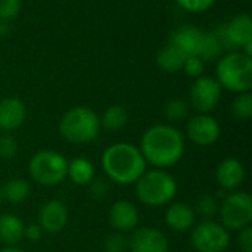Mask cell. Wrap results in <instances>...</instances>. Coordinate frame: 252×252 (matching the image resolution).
I'll list each match as a JSON object with an SVG mask.
<instances>
[{
    "instance_id": "cell-26",
    "label": "cell",
    "mask_w": 252,
    "mask_h": 252,
    "mask_svg": "<svg viewBox=\"0 0 252 252\" xmlns=\"http://www.w3.org/2000/svg\"><path fill=\"white\" fill-rule=\"evenodd\" d=\"M217 211H219V202L213 195L204 193L198 198L195 205V214H199L201 217L210 220L211 217L216 216Z\"/></svg>"
},
{
    "instance_id": "cell-12",
    "label": "cell",
    "mask_w": 252,
    "mask_h": 252,
    "mask_svg": "<svg viewBox=\"0 0 252 252\" xmlns=\"http://www.w3.org/2000/svg\"><path fill=\"white\" fill-rule=\"evenodd\" d=\"M221 134V127L219 121L210 114H198L188 121L186 136L198 146L214 145Z\"/></svg>"
},
{
    "instance_id": "cell-7",
    "label": "cell",
    "mask_w": 252,
    "mask_h": 252,
    "mask_svg": "<svg viewBox=\"0 0 252 252\" xmlns=\"http://www.w3.org/2000/svg\"><path fill=\"white\" fill-rule=\"evenodd\" d=\"M31 179L41 186H58L68 174V159L56 151H40L28 164Z\"/></svg>"
},
{
    "instance_id": "cell-32",
    "label": "cell",
    "mask_w": 252,
    "mask_h": 252,
    "mask_svg": "<svg viewBox=\"0 0 252 252\" xmlns=\"http://www.w3.org/2000/svg\"><path fill=\"white\" fill-rule=\"evenodd\" d=\"M108 190H109V183L106 179H93L90 182V193L93 198L102 199L106 196Z\"/></svg>"
},
{
    "instance_id": "cell-19",
    "label": "cell",
    "mask_w": 252,
    "mask_h": 252,
    "mask_svg": "<svg viewBox=\"0 0 252 252\" xmlns=\"http://www.w3.org/2000/svg\"><path fill=\"white\" fill-rule=\"evenodd\" d=\"M25 224L16 214L0 216V241L7 247H15L24 239Z\"/></svg>"
},
{
    "instance_id": "cell-13",
    "label": "cell",
    "mask_w": 252,
    "mask_h": 252,
    "mask_svg": "<svg viewBox=\"0 0 252 252\" xmlns=\"http://www.w3.org/2000/svg\"><path fill=\"white\" fill-rule=\"evenodd\" d=\"M130 252H168L170 245L167 236L155 227L136 229L127 241Z\"/></svg>"
},
{
    "instance_id": "cell-4",
    "label": "cell",
    "mask_w": 252,
    "mask_h": 252,
    "mask_svg": "<svg viewBox=\"0 0 252 252\" xmlns=\"http://www.w3.org/2000/svg\"><path fill=\"white\" fill-rule=\"evenodd\" d=\"M176 193V179L161 168L145 171L136 182V195L139 201L151 208H159L170 204Z\"/></svg>"
},
{
    "instance_id": "cell-18",
    "label": "cell",
    "mask_w": 252,
    "mask_h": 252,
    "mask_svg": "<svg viewBox=\"0 0 252 252\" xmlns=\"http://www.w3.org/2000/svg\"><path fill=\"white\" fill-rule=\"evenodd\" d=\"M196 220L195 210L186 202L171 204L165 211V224L174 232H188Z\"/></svg>"
},
{
    "instance_id": "cell-23",
    "label": "cell",
    "mask_w": 252,
    "mask_h": 252,
    "mask_svg": "<svg viewBox=\"0 0 252 252\" xmlns=\"http://www.w3.org/2000/svg\"><path fill=\"white\" fill-rule=\"evenodd\" d=\"M127 121H128V114L126 108L121 105H112L105 109L100 118V126L109 131H118L127 126Z\"/></svg>"
},
{
    "instance_id": "cell-8",
    "label": "cell",
    "mask_w": 252,
    "mask_h": 252,
    "mask_svg": "<svg viewBox=\"0 0 252 252\" xmlns=\"http://www.w3.org/2000/svg\"><path fill=\"white\" fill-rule=\"evenodd\" d=\"M221 226L229 232H239L241 229L251 226L252 223V196L245 190H233L229 193L220 205Z\"/></svg>"
},
{
    "instance_id": "cell-16",
    "label": "cell",
    "mask_w": 252,
    "mask_h": 252,
    "mask_svg": "<svg viewBox=\"0 0 252 252\" xmlns=\"http://www.w3.org/2000/svg\"><path fill=\"white\" fill-rule=\"evenodd\" d=\"M27 118V106L18 97H4L0 100V130L4 133L19 128Z\"/></svg>"
},
{
    "instance_id": "cell-29",
    "label": "cell",
    "mask_w": 252,
    "mask_h": 252,
    "mask_svg": "<svg viewBox=\"0 0 252 252\" xmlns=\"http://www.w3.org/2000/svg\"><path fill=\"white\" fill-rule=\"evenodd\" d=\"M127 248V239L120 233H111L105 238L103 250L105 252H124Z\"/></svg>"
},
{
    "instance_id": "cell-1",
    "label": "cell",
    "mask_w": 252,
    "mask_h": 252,
    "mask_svg": "<svg viewBox=\"0 0 252 252\" xmlns=\"http://www.w3.org/2000/svg\"><path fill=\"white\" fill-rule=\"evenodd\" d=\"M139 149L145 161L155 168H170L183 158L185 137L170 124H157L143 133Z\"/></svg>"
},
{
    "instance_id": "cell-14",
    "label": "cell",
    "mask_w": 252,
    "mask_h": 252,
    "mask_svg": "<svg viewBox=\"0 0 252 252\" xmlns=\"http://www.w3.org/2000/svg\"><path fill=\"white\" fill-rule=\"evenodd\" d=\"M68 208L63 202L52 199L43 204L38 211V226L46 233H59L68 223Z\"/></svg>"
},
{
    "instance_id": "cell-22",
    "label": "cell",
    "mask_w": 252,
    "mask_h": 252,
    "mask_svg": "<svg viewBox=\"0 0 252 252\" xmlns=\"http://www.w3.org/2000/svg\"><path fill=\"white\" fill-rule=\"evenodd\" d=\"M3 199L10 204H22L30 196V185L25 179L13 177L1 186Z\"/></svg>"
},
{
    "instance_id": "cell-36",
    "label": "cell",
    "mask_w": 252,
    "mask_h": 252,
    "mask_svg": "<svg viewBox=\"0 0 252 252\" xmlns=\"http://www.w3.org/2000/svg\"><path fill=\"white\" fill-rule=\"evenodd\" d=\"M0 252H25V251H22V250H19V248H16V247H7V248L0 250Z\"/></svg>"
},
{
    "instance_id": "cell-35",
    "label": "cell",
    "mask_w": 252,
    "mask_h": 252,
    "mask_svg": "<svg viewBox=\"0 0 252 252\" xmlns=\"http://www.w3.org/2000/svg\"><path fill=\"white\" fill-rule=\"evenodd\" d=\"M9 31V22L7 21H0V35L7 34Z\"/></svg>"
},
{
    "instance_id": "cell-31",
    "label": "cell",
    "mask_w": 252,
    "mask_h": 252,
    "mask_svg": "<svg viewBox=\"0 0 252 252\" xmlns=\"http://www.w3.org/2000/svg\"><path fill=\"white\" fill-rule=\"evenodd\" d=\"M176 1L179 3L180 7L192 13L205 12L216 3V0H176Z\"/></svg>"
},
{
    "instance_id": "cell-24",
    "label": "cell",
    "mask_w": 252,
    "mask_h": 252,
    "mask_svg": "<svg viewBox=\"0 0 252 252\" xmlns=\"http://www.w3.org/2000/svg\"><path fill=\"white\" fill-rule=\"evenodd\" d=\"M189 112H190V105L183 99H171L164 106V114L167 120L173 123L185 121L189 117Z\"/></svg>"
},
{
    "instance_id": "cell-34",
    "label": "cell",
    "mask_w": 252,
    "mask_h": 252,
    "mask_svg": "<svg viewBox=\"0 0 252 252\" xmlns=\"http://www.w3.org/2000/svg\"><path fill=\"white\" fill-rule=\"evenodd\" d=\"M43 233H44V232L41 230V227H40L37 223H34V224L25 226L24 238L30 239L31 242H37V241H40V238L43 236Z\"/></svg>"
},
{
    "instance_id": "cell-17",
    "label": "cell",
    "mask_w": 252,
    "mask_h": 252,
    "mask_svg": "<svg viewBox=\"0 0 252 252\" xmlns=\"http://www.w3.org/2000/svg\"><path fill=\"white\" fill-rule=\"evenodd\" d=\"M247 177L244 164L236 158H226L221 161L216 171V180L221 189L236 190Z\"/></svg>"
},
{
    "instance_id": "cell-3",
    "label": "cell",
    "mask_w": 252,
    "mask_h": 252,
    "mask_svg": "<svg viewBox=\"0 0 252 252\" xmlns=\"http://www.w3.org/2000/svg\"><path fill=\"white\" fill-rule=\"evenodd\" d=\"M170 43L186 56H199L204 62L217 59L224 50L216 32H205L193 25L179 27L173 32Z\"/></svg>"
},
{
    "instance_id": "cell-25",
    "label": "cell",
    "mask_w": 252,
    "mask_h": 252,
    "mask_svg": "<svg viewBox=\"0 0 252 252\" xmlns=\"http://www.w3.org/2000/svg\"><path fill=\"white\" fill-rule=\"evenodd\" d=\"M232 114L239 121H247L252 117V94L251 92L239 93L232 103Z\"/></svg>"
},
{
    "instance_id": "cell-30",
    "label": "cell",
    "mask_w": 252,
    "mask_h": 252,
    "mask_svg": "<svg viewBox=\"0 0 252 252\" xmlns=\"http://www.w3.org/2000/svg\"><path fill=\"white\" fill-rule=\"evenodd\" d=\"M21 0H0V21H10L18 16Z\"/></svg>"
},
{
    "instance_id": "cell-10",
    "label": "cell",
    "mask_w": 252,
    "mask_h": 252,
    "mask_svg": "<svg viewBox=\"0 0 252 252\" xmlns=\"http://www.w3.org/2000/svg\"><path fill=\"white\" fill-rule=\"evenodd\" d=\"M221 86L219 81L208 75L195 78L189 92V105L198 111V114H210L221 100Z\"/></svg>"
},
{
    "instance_id": "cell-5",
    "label": "cell",
    "mask_w": 252,
    "mask_h": 252,
    "mask_svg": "<svg viewBox=\"0 0 252 252\" xmlns=\"http://www.w3.org/2000/svg\"><path fill=\"white\" fill-rule=\"evenodd\" d=\"M221 89L247 93L252 89V59L244 52H230L217 63V78Z\"/></svg>"
},
{
    "instance_id": "cell-21",
    "label": "cell",
    "mask_w": 252,
    "mask_h": 252,
    "mask_svg": "<svg viewBox=\"0 0 252 252\" xmlns=\"http://www.w3.org/2000/svg\"><path fill=\"white\" fill-rule=\"evenodd\" d=\"M186 58L188 56L179 47H176L174 44L170 43L164 49H161V52L158 53L157 63L164 72L176 74L183 69V63H185Z\"/></svg>"
},
{
    "instance_id": "cell-15",
    "label": "cell",
    "mask_w": 252,
    "mask_h": 252,
    "mask_svg": "<svg viewBox=\"0 0 252 252\" xmlns=\"http://www.w3.org/2000/svg\"><path fill=\"white\" fill-rule=\"evenodd\" d=\"M109 223L120 233L134 230L139 224L137 207L127 199L115 201L109 210Z\"/></svg>"
},
{
    "instance_id": "cell-33",
    "label": "cell",
    "mask_w": 252,
    "mask_h": 252,
    "mask_svg": "<svg viewBox=\"0 0 252 252\" xmlns=\"http://www.w3.org/2000/svg\"><path fill=\"white\" fill-rule=\"evenodd\" d=\"M238 245L244 252H252V227L247 226L239 230L238 235Z\"/></svg>"
},
{
    "instance_id": "cell-27",
    "label": "cell",
    "mask_w": 252,
    "mask_h": 252,
    "mask_svg": "<svg viewBox=\"0 0 252 252\" xmlns=\"http://www.w3.org/2000/svg\"><path fill=\"white\" fill-rule=\"evenodd\" d=\"M204 68H205V62L199 56H188L182 71H185L186 75L190 78H198L204 74Z\"/></svg>"
},
{
    "instance_id": "cell-28",
    "label": "cell",
    "mask_w": 252,
    "mask_h": 252,
    "mask_svg": "<svg viewBox=\"0 0 252 252\" xmlns=\"http://www.w3.org/2000/svg\"><path fill=\"white\" fill-rule=\"evenodd\" d=\"M18 154V142L10 134L0 136V158L12 159Z\"/></svg>"
},
{
    "instance_id": "cell-20",
    "label": "cell",
    "mask_w": 252,
    "mask_h": 252,
    "mask_svg": "<svg viewBox=\"0 0 252 252\" xmlns=\"http://www.w3.org/2000/svg\"><path fill=\"white\" fill-rule=\"evenodd\" d=\"M66 177H69L71 182L77 186H87L94 179V165L84 157L74 158L68 162Z\"/></svg>"
},
{
    "instance_id": "cell-11",
    "label": "cell",
    "mask_w": 252,
    "mask_h": 252,
    "mask_svg": "<svg viewBox=\"0 0 252 252\" xmlns=\"http://www.w3.org/2000/svg\"><path fill=\"white\" fill-rule=\"evenodd\" d=\"M223 49L238 50L252 41V19L250 15L241 13L233 16L227 24L216 31Z\"/></svg>"
},
{
    "instance_id": "cell-9",
    "label": "cell",
    "mask_w": 252,
    "mask_h": 252,
    "mask_svg": "<svg viewBox=\"0 0 252 252\" xmlns=\"http://www.w3.org/2000/svg\"><path fill=\"white\" fill-rule=\"evenodd\" d=\"M192 247L198 252H226L230 247V233L220 223L204 220L192 230Z\"/></svg>"
},
{
    "instance_id": "cell-6",
    "label": "cell",
    "mask_w": 252,
    "mask_h": 252,
    "mask_svg": "<svg viewBox=\"0 0 252 252\" xmlns=\"http://www.w3.org/2000/svg\"><path fill=\"white\" fill-rule=\"evenodd\" d=\"M99 115L87 106H75L69 109L59 123L61 136L69 143H90L100 131Z\"/></svg>"
},
{
    "instance_id": "cell-37",
    "label": "cell",
    "mask_w": 252,
    "mask_h": 252,
    "mask_svg": "<svg viewBox=\"0 0 252 252\" xmlns=\"http://www.w3.org/2000/svg\"><path fill=\"white\" fill-rule=\"evenodd\" d=\"M1 201H3V193H1V185H0V205H1Z\"/></svg>"
},
{
    "instance_id": "cell-2",
    "label": "cell",
    "mask_w": 252,
    "mask_h": 252,
    "mask_svg": "<svg viewBox=\"0 0 252 252\" xmlns=\"http://www.w3.org/2000/svg\"><path fill=\"white\" fill-rule=\"evenodd\" d=\"M102 168L109 182L128 186L134 185L146 171V161L139 148L127 142H118L102 154Z\"/></svg>"
}]
</instances>
